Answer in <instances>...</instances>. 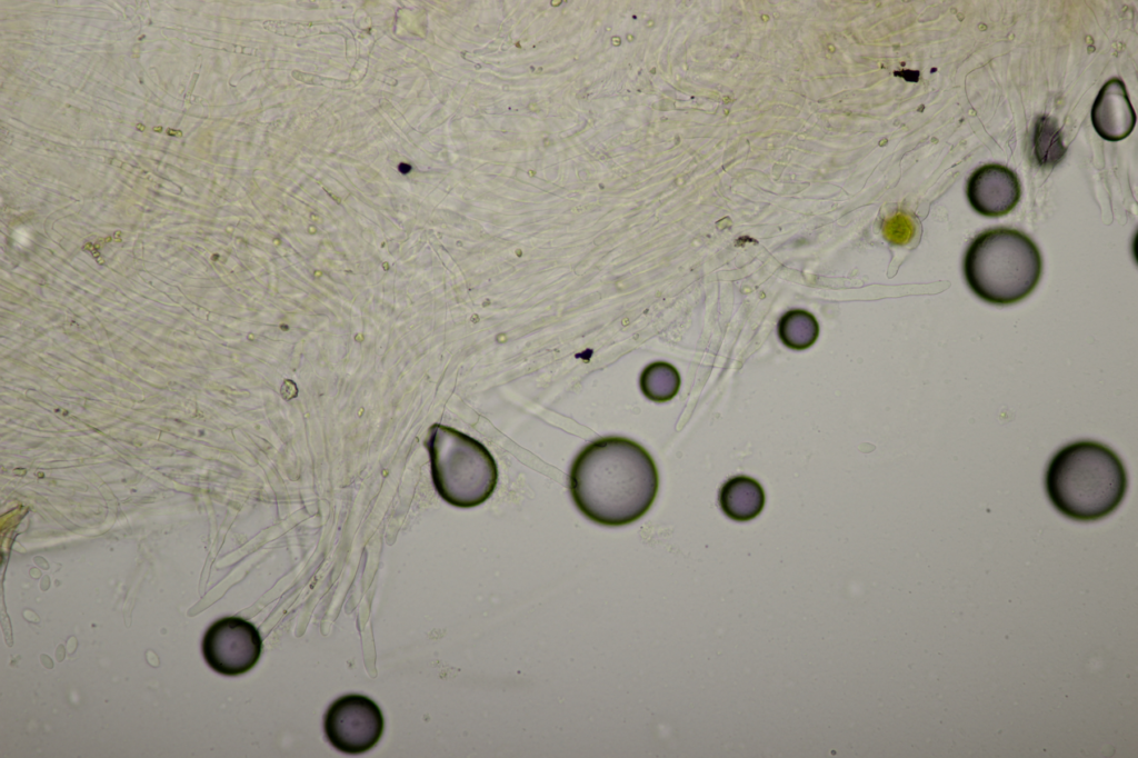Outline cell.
<instances>
[{
  "label": "cell",
  "mask_w": 1138,
  "mask_h": 758,
  "mask_svg": "<svg viewBox=\"0 0 1138 758\" xmlns=\"http://www.w3.org/2000/svg\"><path fill=\"white\" fill-rule=\"evenodd\" d=\"M1125 466L1109 447L1091 440L1066 445L1048 463L1045 489L1055 509L1077 521L1099 520L1127 492Z\"/></svg>",
  "instance_id": "cell-2"
},
{
  "label": "cell",
  "mask_w": 1138,
  "mask_h": 758,
  "mask_svg": "<svg viewBox=\"0 0 1138 758\" xmlns=\"http://www.w3.org/2000/svg\"><path fill=\"white\" fill-rule=\"evenodd\" d=\"M1091 121L1105 140L1125 139L1136 124V113L1120 79L1108 80L1100 89L1091 108Z\"/></svg>",
  "instance_id": "cell-8"
},
{
  "label": "cell",
  "mask_w": 1138,
  "mask_h": 758,
  "mask_svg": "<svg viewBox=\"0 0 1138 758\" xmlns=\"http://www.w3.org/2000/svg\"><path fill=\"white\" fill-rule=\"evenodd\" d=\"M1021 188L1016 173L1001 164H985L970 176L967 198L970 206L986 217H1000L1018 203Z\"/></svg>",
  "instance_id": "cell-7"
},
{
  "label": "cell",
  "mask_w": 1138,
  "mask_h": 758,
  "mask_svg": "<svg viewBox=\"0 0 1138 758\" xmlns=\"http://www.w3.org/2000/svg\"><path fill=\"white\" fill-rule=\"evenodd\" d=\"M262 640L258 629L238 617H227L209 627L202 639V654L207 664L226 676L250 670L258 661Z\"/></svg>",
  "instance_id": "cell-6"
},
{
  "label": "cell",
  "mask_w": 1138,
  "mask_h": 758,
  "mask_svg": "<svg viewBox=\"0 0 1138 758\" xmlns=\"http://www.w3.org/2000/svg\"><path fill=\"white\" fill-rule=\"evenodd\" d=\"M569 491L589 520L609 527L632 523L651 508L659 475L649 452L625 437H602L573 459Z\"/></svg>",
  "instance_id": "cell-1"
},
{
  "label": "cell",
  "mask_w": 1138,
  "mask_h": 758,
  "mask_svg": "<svg viewBox=\"0 0 1138 758\" xmlns=\"http://www.w3.org/2000/svg\"><path fill=\"white\" fill-rule=\"evenodd\" d=\"M915 233V226L909 217L897 213L885 222L884 236L895 245L907 243Z\"/></svg>",
  "instance_id": "cell-12"
},
{
  "label": "cell",
  "mask_w": 1138,
  "mask_h": 758,
  "mask_svg": "<svg viewBox=\"0 0 1138 758\" xmlns=\"http://www.w3.org/2000/svg\"><path fill=\"white\" fill-rule=\"evenodd\" d=\"M432 476L439 495L460 508L485 502L498 483V467L478 440L437 426L430 440Z\"/></svg>",
  "instance_id": "cell-4"
},
{
  "label": "cell",
  "mask_w": 1138,
  "mask_h": 758,
  "mask_svg": "<svg viewBox=\"0 0 1138 758\" xmlns=\"http://www.w3.org/2000/svg\"><path fill=\"white\" fill-rule=\"evenodd\" d=\"M323 729L329 742L345 754H362L372 748L383 731L378 705L362 695H346L328 708Z\"/></svg>",
  "instance_id": "cell-5"
},
{
  "label": "cell",
  "mask_w": 1138,
  "mask_h": 758,
  "mask_svg": "<svg viewBox=\"0 0 1138 758\" xmlns=\"http://www.w3.org/2000/svg\"><path fill=\"white\" fill-rule=\"evenodd\" d=\"M1035 156L1041 166H1055L1065 156L1066 148L1061 141L1060 130L1055 120L1047 116L1040 117L1034 133Z\"/></svg>",
  "instance_id": "cell-11"
},
{
  "label": "cell",
  "mask_w": 1138,
  "mask_h": 758,
  "mask_svg": "<svg viewBox=\"0 0 1138 758\" xmlns=\"http://www.w3.org/2000/svg\"><path fill=\"white\" fill-rule=\"evenodd\" d=\"M721 510L736 521H749L756 518L765 506V491L761 485L748 476H735L728 479L719 491Z\"/></svg>",
  "instance_id": "cell-9"
},
{
  "label": "cell",
  "mask_w": 1138,
  "mask_h": 758,
  "mask_svg": "<svg viewBox=\"0 0 1138 758\" xmlns=\"http://www.w3.org/2000/svg\"><path fill=\"white\" fill-rule=\"evenodd\" d=\"M1041 256L1022 232L997 228L976 237L964 258L972 292L992 305H1012L1029 296L1041 276Z\"/></svg>",
  "instance_id": "cell-3"
},
{
  "label": "cell",
  "mask_w": 1138,
  "mask_h": 758,
  "mask_svg": "<svg viewBox=\"0 0 1138 758\" xmlns=\"http://www.w3.org/2000/svg\"><path fill=\"white\" fill-rule=\"evenodd\" d=\"M639 386L642 393L650 400L663 402L676 396L680 387L677 369L668 362L656 361L648 365L641 372Z\"/></svg>",
  "instance_id": "cell-10"
}]
</instances>
